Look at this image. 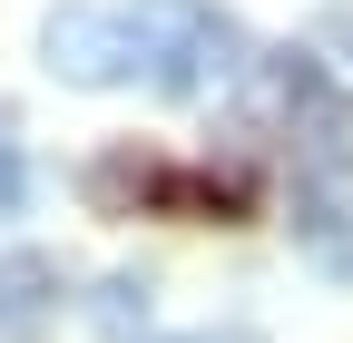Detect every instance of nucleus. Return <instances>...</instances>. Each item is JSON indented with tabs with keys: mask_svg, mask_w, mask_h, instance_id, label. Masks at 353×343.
I'll return each mask as SVG.
<instances>
[{
	"mask_svg": "<svg viewBox=\"0 0 353 343\" xmlns=\"http://www.w3.org/2000/svg\"><path fill=\"white\" fill-rule=\"evenodd\" d=\"M128 30H138V79L157 98H206L255 59L245 20L216 0H128Z\"/></svg>",
	"mask_w": 353,
	"mask_h": 343,
	"instance_id": "nucleus-1",
	"label": "nucleus"
},
{
	"mask_svg": "<svg viewBox=\"0 0 353 343\" xmlns=\"http://www.w3.org/2000/svg\"><path fill=\"white\" fill-rule=\"evenodd\" d=\"M255 98H265V127H275V147L294 157V177H353V98L334 89V69L314 50H265L255 59Z\"/></svg>",
	"mask_w": 353,
	"mask_h": 343,
	"instance_id": "nucleus-2",
	"label": "nucleus"
},
{
	"mask_svg": "<svg viewBox=\"0 0 353 343\" xmlns=\"http://www.w3.org/2000/svg\"><path fill=\"white\" fill-rule=\"evenodd\" d=\"M88 196L99 206H148V216H196V226H236L245 216V177H216V167H157V157H99L88 167Z\"/></svg>",
	"mask_w": 353,
	"mask_h": 343,
	"instance_id": "nucleus-3",
	"label": "nucleus"
},
{
	"mask_svg": "<svg viewBox=\"0 0 353 343\" xmlns=\"http://www.w3.org/2000/svg\"><path fill=\"white\" fill-rule=\"evenodd\" d=\"M39 59L69 89H138V30H128V10H99V0H69L39 20Z\"/></svg>",
	"mask_w": 353,
	"mask_h": 343,
	"instance_id": "nucleus-4",
	"label": "nucleus"
},
{
	"mask_svg": "<svg viewBox=\"0 0 353 343\" xmlns=\"http://www.w3.org/2000/svg\"><path fill=\"white\" fill-rule=\"evenodd\" d=\"M59 294H69V265L50 245H10L0 255V343H39L59 324Z\"/></svg>",
	"mask_w": 353,
	"mask_h": 343,
	"instance_id": "nucleus-5",
	"label": "nucleus"
},
{
	"mask_svg": "<svg viewBox=\"0 0 353 343\" xmlns=\"http://www.w3.org/2000/svg\"><path fill=\"white\" fill-rule=\"evenodd\" d=\"M285 226H294V245L314 255V265H324L334 284H353V196H343L334 177H294V206H285Z\"/></svg>",
	"mask_w": 353,
	"mask_h": 343,
	"instance_id": "nucleus-6",
	"label": "nucleus"
},
{
	"mask_svg": "<svg viewBox=\"0 0 353 343\" xmlns=\"http://www.w3.org/2000/svg\"><path fill=\"white\" fill-rule=\"evenodd\" d=\"M88 324H99L108 343H148V275H108L99 294H88Z\"/></svg>",
	"mask_w": 353,
	"mask_h": 343,
	"instance_id": "nucleus-7",
	"label": "nucleus"
},
{
	"mask_svg": "<svg viewBox=\"0 0 353 343\" xmlns=\"http://www.w3.org/2000/svg\"><path fill=\"white\" fill-rule=\"evenodd\" d=\"M0 127H10V118H0ZM20 196H30V177H20V147L0 138V216H20Z\"/></svg>",
	"mask_w": 353,
	"mask_h": 343,
	"instance_id": "nucleus-8",
	"label": "nucleus"
},
{
	"mask_svg": "<svg viewBox=\"0 0 353 343\" xmlns=\"http://www.w3.org/2000/svg\"><path fill=\"white\" fill-rule=\"evenodd\" d=\"M324 39H334V50H343V59H353V20H324Z\"/></svg>",
	"mask_w": 353,
	"mask_h": 343,
	"instance_id": "nucleus-9",
	"label": "nucleus"
}]
</instances>
